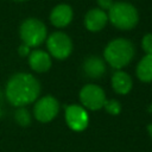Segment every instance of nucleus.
Instances as JSON below:
<instances>
[{
	"mask_svg": "<svg viewBox=\"0 0 152 152\" xmlns=\"http://www.w3.org/2000/svg\"><path fill=\"white\" fill-rule=\"evenodd\" d=\"M40 93L39 81L27 72H18L11 76L6 84L5 95L8 102L15 107L32 103Z\"/></svg>",
	"mask_w": 152,
	"mask_h": 152,
	"instance_id": "f257e3e1",
	"label": "nucleus"
},
{
	"mask_svg": "<svg viewBox=\"0 0 152 152\" xmlns=\"http://www.w3.org/2000/svg\"><path fill=\"white\" fill-rule=\"evenodd\" d=\"M135 48L133 43L126 38H115L110 40L104 50V61L114 69H121L126 66L134 57Z\"/></svg>",
	"mask_w": 152,
	"mask_h": 152,
	"instance_id": "f03ea898",
	"label": "nucleus"
},
{
	"mask_svg": "<svg viewBox=\"0 0 152 152\" xmlns=\"http://www.w3.org/2000/svg\"><path fill=\"white\" fill-rule=\"evenodd\" d=\"M108 20L119 30H132L139 21L138 10L126 1H116L108 10Z\"/></svg>",
	"mask_w": 152,
	"mask_h": 152,
	"instance_id": "7ed1b4c3",
	"label": "nucleus"
},
{
	"mask_svg": "<svg viewBox=\"0 0 152 152\" xmlns=\"http://www.w3.org/2000/svg\"><path fill=\"white\" fill-rule=\"evenodd\" d=\"M19 36L24 44L30 48H36L46 40L48 30L42 20L37 18H27L20 24Z\"/></svg>",
	"mask_w": 152,
	"mask_h": 152,
	"instance_id": "20e7f679",
	"label": "nucleus"
},
{
	"mask_svg": "<svg viewBox=\"0 0 152 152\" xmlns=\"http://www.w3.org/2000/svg\"><path fill=\"white\" fill-rule=\"evenodd\" d=\"M46 48L50 56L56 59H65L72 51V42L66 33L56 31L46 37Z\"/></svg>",
	"mask_w": 152,
	"mask_h": 152,
	"instance_id": "39448f33",
	"label": "nucleus"
},
{
	"mask_svg": "<svg viewBox=\"0 0 152 152\" xmlns=\"http://www.w3.org/2000/svg\"><path fill=\"white\" fill-rule=\"evenodd\" d=\"M80 100L82 107L90 110H99L104 106L106 94L103 89L96 84H86L80 90Z\"/></svg>",
	"mask_w": 152,
	"mask_h": 152,
	"instance_id": "423d86ee",
	"label": "nucleus"
},
{
	"mask_svg": "<svg viewBox=\"0 0 152 152\" xmlns=\"http://www.w3.org/2000/svg\"><path fill=\"white\" fill-rule=\"evenodd\" d=\"M59 112V103L53 96H44L39 99L33 107V115L40 122H49L56 118Z\"/></svg>",
	"mask_w": 152,
	"mask_h": 152,
	"instance_id": "0eeeda50",
	"label": "nucleus"
},
{
	"mask_svg": "<svg viewBox=\"0 0 152 152\" xmlns=\"http://www.w3.org/2000/svg\"><path fill=\"white\" fill-rule=\"evenodd\" d=\"M65 121L72 131L81 132L87 128L89 124V116L84 107L78 104H70L65 106Z\"/></svg>",
	"mask_w": 152,
	"mask_h": 152,
	"instance_id": "6e6552de",
	"label": "nucleus"
},
{
	"mask_svg": "<svg viewBox=\"0 0 152 152\" xmlns=\"http://www.w3.org/2000/svg\"><path fill=\"white\" fill-rule=\"evenodd\" d=\"M74 17V11L68 4H58L50 12V21L56 27H65L68 26Z\"/></svg>",
	"mask_w": 152,
	"mask_h": 152,
	"instance_id": "1a4fd4ad",
	"label": "nucleus"
},
{
	"mask_svg": "<svg viewBox=\"0 0 152 152\" xmlns=\"http://www.w3.org/2000/svg\"><path fill=\"white\" fill-rule=\"evenodd\" d=\"M108 23V14L101 8H91L84 15V26L90 32L101 31Z\"/></svg>",
	"mask_w": 152,
	"mask_h": 152,
	"instance_id": "9d476101",
	"label": "nucleus"
},
{
	"mask_svg": "<svg viewBox=\"0 0 152 152\" xmlns=\"http://www.w3.org/2000/svg\"><path fill=\"white\" fill-rule=\"evenodd\" d=\"M28 64L36 72H45L51 66V56L43 50H33L28 55Z\"/></svg>",
	"mask_w": 152,
	"mask_h": 152,
	"instance_id": "9b49d317",
	"label": "nucleus"
},
{
	"mask_svg": "<svg viewBox=\"0 0 152 152\" xmlns=\"http://www.w3.org/2000/svg\"><path fill=\"white\" fill-rule=\"evenodd\" d=\"M83 71L88 77L100 78L106 72V64L100 57L89 56L83 62Z\"/></svg>",
	"mask_w": 152,
	"mask_h": 152,
	"instance_id": "f8f14e48",
	"label": "nucleus"
},
{
	"mask_svg": "<svg viewBox=\"0 0 152 152\" xmlns=\"http://www.w3.org/2000/svg\"><path fill=\"white\" fill-rule=\"evenodd\" d=\"M132 86H133L132 78L127 72L119 70V71L113 74V76H112V87H113L115 93H118L120 95H125L132 89Z\"/></svg>",
	"mask_w": 152,
	"mask_h": 152,
	"instance_id": "ddd939ff",
	"label": "nucleus"
},
{
	"mask_svg": "<svg viewBox=\"0 0 152 152\" xmlns=\"http://www.w3.org/2000/svg\"><path fill=\"white\" fill-rule=\"evenodd\" d=\"M137 76L142 82L152 81V55H145L137 65Z\"/></svg>",
	"mask_w": 152,
	"mask_h": 152,
	"instance_id": "4468645a",
	"label": "nucleus"
},
{
	"mask_svg": "<svg viewBox=\"0 0 152 152\" xmlns=\"http://www.w3.org/2000/svg\"><path fill=\"white\" fill-rule=\"evenodd\" d=\"M14 119H15L17 124L19 126H23V127H26L31 124V114L24 107H19L17 109V112L14 114Z\"/></svg>",
	"mask_w": 152,
	"mask_h": 152,
	"instance_id": "2eb2a0df",
	"label": "nucleus"
},
{
	"mask_svg": "<svg viewBox=\"0 0 152 152\" xmlns=\"http://www.w3.org/2000/svg\"><path fill=\"white\" fill-rule=\"evenodd\" d=\"M103 107H104L106 112L112 115H118L121 112V104L116 100H106Z\"/></svg>",
	"mask_w": 152,
	"mask_h": 152,
	"instance_id": "dca6fc26",
	"label": "nucleus"
},
{
	"mask_svg": "<svg viewBox=\"0 0 152 152\" xmlns=\"http://www.w3.org/2000/svg\"><path fill=\"white\" fill-rule=\"evenodd\" d=\"M141 48L146 55H152V33H146L142 37Z\"/></svg>",
	"mask_w": 152,
	"mask_h": 152,
	"instance_id": "f3484780",
	"label": "nucleus"
},
{
	"mask_svg": "<svg viewBox=\"0 0 152 152\" xmlns=\"http://www.w3.org/2000/svg\"><path fill=\"white\" fill-rule=\"evenodd\" d=\"M96 2L99 5V8L103 10V11H108L114 4L113 0H96Z\"/></svg>",
	"mask_w": 152,
	"mask_h": 152,
	"instance_id": "a211bd4d",
	"label": "nucleus"
},
{
	"mask_svg": "<svg viewBox=\"0 0 152 152\" xmlns=\"http://www.w3.org/2000/svg\"><path fill=\"white\" fill-rule=\"evenodd\" d=\"M30 52H31V48H30L28 45H26V44H24V43H21V44L19 45V48H18V53H19V56L26 57V56L30 55Z\"/></svg>",
	"mask_w": 152,
	"mask_h": 152,
	"instance_id": "6ab92c4d",
	"label": "nucleus"
},
{
	"mask_svg": "<svg viewBox=\"0 0 152 152\" xmlns=\"http://www.w3.org/2000/svg\"><path fill=\"white\" fill-rule=\"evenodd\" d=\"M1 100H2V93L0 91V103H1Z\"/></svg>",
	"mask_w": 152,
	"mask_h": 152,
	"instance_id": "aec40b11",
	"label": "nucleus"
},
{
	"mask_svg": "<svg viewBox=\"0 0 152 152\" xmlns=\"http://www.w3.org/2000/svg\"><path fill=\"white\" fill-rule=\"evenodd\" d=\"M15 1H25V0H15Z\"/></svg>",
	"mask_w": 152,
	"mask_h": 152,
	"instance_id": "412c9836",
	"label": "nucleus"
}]
</instances>
